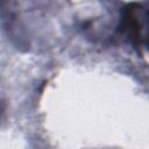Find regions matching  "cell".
Segmentation results:
<instances>
[{
	"label": "cell",
	"mask_w": 149,
	"mask_h": 149,
	"mask_svg": "<svg viewBox=\"0 0 149 149\" xmlns=\"http://www.w3.org/2000/svg\"><path fill=\"white\" fill-rule=\"evenodd\" d=\"M140 12L144 15L143 21L137 16L133 5L129 6V9H127L125 14L121 33H128V37L135 48H140L142 42L149 48V8H142V6H140Z\"/></svg>",
	"instance_id": "obj_1"
}]
</instances>
